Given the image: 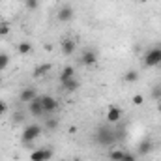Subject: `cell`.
<instances>
[{
	"label": "cell",
	"mask_w": 161,
	"mask_h": 161,
	"mask_svg": "<svg viewBox=\"0 0 161 161\" xmlns=\"http://www.w3.org/2000/svg\"><path fill=\"white\" fill-rule=\"evenodd\" d=\"M96 142L101 146H111L113 142H116V133L109 125H99L96 129Z\"/></svg>",
	"instance_id": "6da1fadb"
},
{
	"label": "cell",
	"mask_w": 161,
	"mask_h": 161,
	"mask_svg": "<svg viewBox=\"0 0 161 161\" xmlns=\"http://www.w3.org/2000/svg\"><path fill=\"white\" fill-rule=\"evenodd\" d=\"M40 135H41V125H38V124H30V125H26V127L23 129L21 141H23L25 144H30V142L36 141Z\"/></svg>",
	"instance_id": "7a4b0ae2"
},
{
	"label": "cell",
	"mask_w": 161,
	"mask_h": 161,
	"mask_svg": "<svg viewBox=\"0 0 161 161\" xmlns=\"http://www.w3.org/2000/svg\"><path fill=\"white\" fill-rule=\"evenodd\" d=\"M142 62H144V68H156L161 62V47H152L150 51H146Z\"/></svg>",
	"instance_id": "3957f363"
},
{
	"label": "cell",
	"mask_w": 161,
	"mask_h": 161,
	"mask_svg": "<svg viewBox=\"0 0 161 161\" xmlns=\"http://www.w3.org/2000/svg\"><path fill=\"white\" fill-rule=\"evenodd\" d=\"M80 64L86 68H94L97 64V51L96 49H86L80 54Z\"/></svg>",
	"instance_id": "277c9868"
},
{
	"label": "cell",
	"mask_w": 161,
	"mask_h": 161,
	"mask_svg": "<svg viewBox=\"0 0 161 161\" xmlns=\"http://www.w3.org/2000/svg\"><path fill=\"white\" fill-rule=\"evenodd\" d=\"M73 15H75V11H73V8L69 6V4H66V6H62L60 9H58V21L60 23H69V21H73Z\"/></svg>",
	"instance_id": "5b68a950"
},
{
	"label": "cell",
	"mask_w": 161,
	"mask_h": 161,
	"mask_svg": "<svg viewBox=\"0 0 161 161\" xmlns=\"http://www.w3.org/2000/svg\"><path fill=\"white\" fill-rule=\"evenodd\" d=\"M40 99H41V107H43L45 113H54L58 109V101L53 96H40Z\"/></svg>",
	"instance_id": "8992f818"
},
{
	"label": "cell",
	"mask_w": 161,
	"mask_h": 161,
	"mask_svg": "<svg viewBox=\"0 0 161 161\" xmlns=\"http://www.w3.org/2000/svg\"><path fill=\"white\" fill-rule=\"evenodd\" d=\"M53 158V150L51 148H38L32 152L30 156V161H49Z\"/></svg>",
	"instance_id": "52a82bcc"
},
{
	"label": "cell",
	"mask_w": 161,
	"mask_h": 161,
	"mask_svg": "<svg viewBox=\"0 0 161 161\" xmlns=\"http://www.w3.org/2000/svg\"><path fill=\"white\" fill-rule=\"evenodd\" d=\"M28 111H30V114H32V116H43V114H45V111H43V107H41L40 96H38V97H34V99L28 103Z\"/></svg>",
	"instance_id": "ba28073f"
},
{
	"label": "cell",
	"mask_w": 161,
	"mask_h": 161,
	"mask_svg": "<svg viewBox=\"0 0 161 161\" xmlns=\"http://www.w3.org/2000/svg\"><path fill=\"white\" fill-rule=\"evenodd\" d=\"M122 118V111L120 107H116V105H111L109 109H107V122L109 124H118Z\"/></svg>",
	"instance_id": "9c48e42d"
},
{
	"label": "cell",
	"mask_w": 161,
	"mask_h": 161,
	"mask_svg": "<svg viewBox=\"0 0 161 161\" xmlns=\"http://www.w3.org/2000/svg\"><path fill=\"white\" fill-rule=\"evenodd\" d=\"M60 49H62V54H64V56H71V54L75 53V49H77V43L71 40V38H66V40L62 41Z\"/></svg>",
	"instance_id": "30bf717a"
},
{
	"label": "cell",
	"mask_w": 161,
	"mask_h": 161,
	"mask_svg": "<svg viewBox=\"0 0 161 161\" xmlns=\"http://www.w3.org/2000/svg\"><path fill=\"white\" fill-rule=\"evenodd\" d=\"M34 97H38V92H36V88L34 86H26L25 90H21V94H19V99L21 101H25V103H30Z\"/></svg>",
	"instance_id": "8fae6325"
},
{
	"label": "cell",
	"mask_w": 161,
	"mask_h": 161,
	"mask_svg": "<svg viewBox=\"0 0 161 161\" xmlns=\"http://www.w3.org/2000/svg\"><path fill=\"white\" fill-rule=\"evenodd\" d=\"M152 150H154V142H152L150 139L141 141V142H139V146H137V154H139V156H148Z\"/></svg>",
	"instance_id": "7c38bea8"
},
{
	"label": "cell",
	"mask_w": 161,
	"mask_h": 161,
	"mask_svg": "<svg viewBox=\"0 0 161 161\" xmlns=\"http://www.w3.org/2000/svg\"><path fill=\"white\" fill-rule=\"evenodd\" d=\"M51 69H53V64L45 62V64H40V66H36V69L32 71V75H34V77H45V75H47Z\"/></svg>",
	"instance_id": "4fadbf2b"
},
{
	"label": "cell",
	"mask_w": 161,
	"mask_h": 161,
	"mask_svg": "<svg viewBox=\"0 0 161 161\" xmlns=\"http://www.w3.org/2000/svg\"><path fill=\"white\" fill-rule=\"evenodd\" d=\"M79 86H80V84H79V80L75 79V77L62 82V88H64L66 92H69V94H71V92H77V90H79Z\"/></svg>",
	"instance_id": "5bb4252c"
},
{
	"label": "cell",
	"mask_w": 161,
	"mask_h": 161,
	"mask_svg": "<svg viewBox=\"0 0 161 161\" xmlns=\"http://www.w3.org/2000/svg\"><path fill=\"white\" fill-rule=\"evenodd\" d=\"M73 77H75L73 66H66V68L62 69V73H60V82H64V80H68V79H73Z\"/></svg>",
	"instance_id": "9a60e30c"
},
{
	"label": "cell",
	"mask_w": 161,
	"mask_h": 161,
	"mask_svg": "<svg viewBox=\"0 0 161 161\" xmlns=\"http://www.w3.org/2000/svg\"><path fill=\"white\" fill-rule=\"evenodd\" d=\"M124 80H125V82H129V84L137 82V80H139V71H135V69H129V71H125Z\"/></svg>",
	"instance_id": "2e32d148"
},
{
	"label": "cell",
	"mask_w": 161,
	"mask_h": 161,
	"mask_svg": "<svg viewBox=\"0 0 161 161\" xmlns=\"http://www.w3.org/2000/svg\"><path fill=\"white\" fill-rule=\"evenodd\" d=\"M17 49H19L21 54H30V53H32V43H28V41H21V43L17 45Z\"/></svg>",
	"instance_id": "e0dca14e"
},
{
	"label": "cell",
	"mask_w": 161,
	"mask_h": 161,
	"mask_svg": "<svg viewBox=\"0 0 161 161\" xmlns=\"http://www.w3.org/2000/svg\"><path fill=\"white\" fill-rule=\"evenodd\" d=\"M122 156H124V150H111L109 152V159L111 161H122Z\"/></svg>",
	"instance_id": "ac0fdd59"
},
{
	"label": "cell",
	"mask_w": 161,
	"mask_h": 161,
	"mask_svg": "<svg viewBox=\"0 0 161 161\" xmlns=\"http://www.w3.org/2000/svg\"><path fill=\"white\" fill-rule=\"evenodd\" d=\"M9 66V56L6 53H0V71H4Z\"/></svg>",
	"instance_id": "d6986e66"
},
{
	"label": "cell",
	"mask_w": 161,
	"mask_h": 161,
	"mask_svg": "<svg viewBox=\"0 0 161 161\" xmlns=\"http://www.w3.org/2000/svg\"><path fill=\"white\" fill-rule=\"evenodd\" d=\"M25 6H26V9L34 11V9L40 8V0H25Z\"/></svg>",
	"instance_id": "ffe728a7"
},
{
	"label": "cell",
	"mask_w": 161,
	"mask_h": 161,
	"mask_svg": "<svg viewBox=\"0 0 161 161\" xmlns=\"http://www.w3.org/2000/svg\"><path fill=\"white\" fill-rule=\"evenodd\" d=\"M9 34V25L6 21H0V36H8Z\"/></svg>",
	"instance_id": "44dd1931"
},
{
	"label": "cell",
	"mask_w": 161,
	"mask_h": 161,
	"mask_svg": "<svg viewBox=\"0 0 161 161\" xmlns=\"http://www.w3.org/2000/svg\"><path fill=\"white\" fill-rule=\"evenodd\" d=\"M122 161H137V156H135V154H131V152H124Z\"/></svg>",
	"instance_id": "7402d4cb"
},
{
	"label": "cell",
	"mask_w": 161,
	"mask_h": 161,
	"mask_svg": "<svg viewBox=\"0 0 161 161\" xmlns=\"http://www.w3.org/2000/svg\"><path fill=\"white\" fill-rule=\"evenodd\" d=\"M142 103H144V97H142L141 94L133 96V105H142Z\"/></svg>",
	"instance_id": "603a6c76"
},
{
	"label": "cell",
	"mask_w": 161,
	"mask_h": 161,
	"mask_svg": "<svg viewBox=\"0 0 161 161\" xmlns=\"http://www.w3.org/2000/svg\"><path fill=\"white\" fill-rule=\"evenodd\" d=\"M152 97H154V99H159L161 97V88H154V90H152Z\"/></svg>",
	"instance_id": "cb8c5ba5"
},
{
	"label": "cell",
	"mask_w": 161,
	"mask_h": 161,
	"mask_svg": "<svg viewBox=\"0 0 161 161\" xmlns=\"http://www.w3.org/2000/svg\"><path fill=\"white\" fill-rule=\"evenodd\" d=\"M6 111H8V105L0 99V116H2V114H6Z\"/></svg>",
	"instance_id": "d4e9b609"
},
{
	"label": "cell",
	"mask_w": 161,
	"mask_h": 161,
	"mask_svg": "<svg viewBox=\"0 0 161 161\" xmlns=\"http://www.w3.org/2000/svg\"><path fill=\"white\" fill-rule=\"evenodd\" d=\"M47 127H49V129H54V127H56V120H49L47 122Z\"/></svg>",
	"instance_id": "484cf974"
},
{
	"label": "cell",
	"mask_w": 161,
	"mask_h": 161,
	"mask_svg": "<svg viewBox=\"0 0 161 161\" xmlns=\"http://www.w3.org/2000/svg\"><path fill=\"white\" fill-rule=\"evenodd\" d=\"M158 111H159V113H161V101H159V105H158Z\"/></svg>",
	"instance_id": "4316f807"
},
{
	"label": "cell",
	"mask_w": 161,
	"mask_h": 161,
	"mask_svg": "<svg viewBox=\"0 0 161 161\" xmlns=\"http://www.w3.org/2000/svg\"><path fill=\"white\" fill-rule=\"evenodd\" d=\"M158 68H159V69H161V62H159V64H158Z\"/></svg>",
	"instance_id": "83f0119b"
},
{
	"label": "cell",
	"mask_w": 161,
	"mask_h": 161,
	"mask_svg": "<svg viewBox=\"0 0 161 161\" xmlns=\"http://www.w3.org/2000/svg\"><path fill=\"white\" fill-rule=\"evenodd\" d=\"M0 82H2V79H0Z\"/></svg>",
	"instance_id": "f1b7e54d"
}]
</instances>
